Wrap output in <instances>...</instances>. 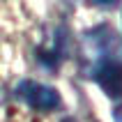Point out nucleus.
I'll return each mask as SVG.
<instances>
[{
  "label": "nucleus",
  "instance_id": "obj_1",
  "mask_svg": "<svg viewBox=\"0 0 122 122\" xmlns=\"http://www.w3.org/2000/svg\"><path fill=\"white\" fill-rule=\"evenodd\" d=\"M19 95L25 99L32 108L39 111H53L58 104H60V95L55 92L53 88L48 85H41V83H32V81H23L19 85Z\"/></svg>",
  "mask_w": 122,
  "mask_h": 122
},
{
  "label": "nucleus",
  "instance_id": "obj_2",
  "mask_svg": "<svg viewBox=\"0 0 122 122\" xmlns=\"http://www.w3.org/2000/svg\"><path fill=\"white\" fill-rule=\"evenodd\" d=\"M97 83L99 88L111 97V99H120L122 97V65L120 62H104L97 69Z\"/></svg>",
  "mask_w": 122,
  "mask_h": 122
},
{
  "label": "nucleus",
  "instance_id": "obj_4",
  "mask_svg": "<svg viewBox=\"0 0 122 122\" xmlns=\"http://www.w3.org/2000/svg\"><path fill=\"white\" fill-rule=\"evenodd\" d=\"M65 122H71V120H65Z\"/></svg>",
  "mask_w": 122,
  "mask_h": 122
},
{
  "label": "nucleus",
  "instance_id": "obj_3",
  "mask_svg": "<svg viewBox=\"0 0 122 122\" xmlns=\"http://www.w3.org/2000/svg\"><path fill=\"white\" fill-rule=\"evenodd\" d=\"M97 2H111V0H97Z\"/></svg>",
  "mask_w": 122,
  "mask_h": 122
}]
</instances>
